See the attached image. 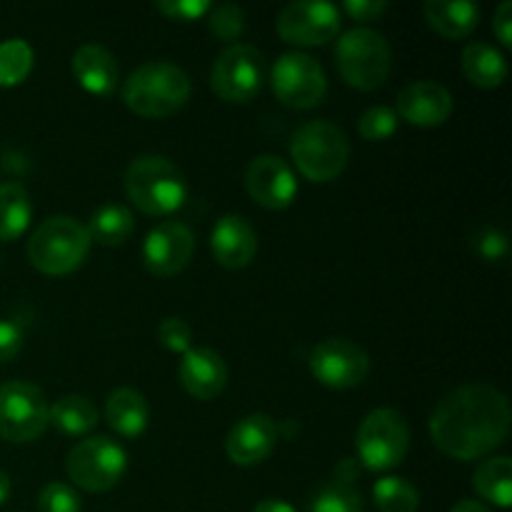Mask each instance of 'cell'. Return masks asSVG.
<instances>
[{
  "instance_id": "cell-34",
  "label": "cell",
  "mask_w": 512,
  "mask_h": 512,
  "mask_svg": "<svg viewBox=\"0 0 512 512\" xmlns=\"http://www.w3.org/2000/svg\"><path fill=\"white\" fill-rule=\"evenodd\" d=\"M158 340L170 353L185 355L193 348V328L183 318H165L158 328Z\"/></svg>"
},
{
  "instance_id": "cell-11",
  "label": "cell",
  "mask_w": 512,
  "mask_h": 512,
  "mask_svg": "<svg viewBox=\"0 0 512 512\" xmlns=\"http://www.w3.org/2000/svg\"><path fill=\"white\" fill-rule=\"evenodd\" d=\"M275 98L293 110H308L325 98L328 80L318 60L305 53H283L270 73Z\"/></svg>"
},
{
  "instance_id": "cell-27",
  "label": "cell",
  "mask_w": 512,
  "mask_h": 512,
  "mask_svg": "<svg viewBox=\"0 0 512 512\" xmlns=\"http://www.w3.org/2000/svg\"><path fill=\"white\" fill-rule=\"evenodd\" d=\"M85 230H88L90 235V243H98V245H105V248H110V245H123L125 240L133 235L135 220H133V213H130L125 205L110 203L95 210V215L90 218L88 228Z\"/></svg>"
},
{
  "instance_id": "cell-18",
  "label": "cell",
  "mask_w": 512,
  "mask_h": 512,
  "mask_svg": "<svg viewBox=\"0 0 512 512\" xmlns=\"http://www.w3.org/2000/svg\"><path fill=\"white\" fill-rule=\"evenodd\" d=\"M210 250L225 270H243L258 253V235L243 215H223L210 233Z\"/></svg>"
},
{
  "instance_id": "cell-41",
  "label": "cell",
  "mask_w": 512,
  "mask_h": 512,
  "mask_svg": "<svg viewBox=\"0 0 512 512\" xmlns=\"http://www.w3.org/2000/svg\"><path fill=\"white\" fill-rule=\"evenodd\" d=\"M253 512H298L293 508V505L283 503V500H260L258 505H255Z\"/></svg>"
},
{
  "instance_id": "cell-1",
  "label": "cell",
  "mask_w": 512,
  "mask_h": 512,
  "mask_svg": "<svg viewBox=\"0 0 512 512\" xmlns=\"http://www.w3.org/2000/svg\"><path fill=\"white\" fill-rule=\"evenodd\" d=\"M512 413L505 393L493 385H463L438 403L430 415L435 448L455 460L488 458L505 443Z\"/></svg>"
},
{
  "instance_id": "cell-16",
  "label": "cell",
  "mask_w": 512,
  "mask_h": 512,
  "mask_svg": "<svg viewBox=\"0 0 512 512\" xmlns=\"http://www.w3.org/2000/svg\"><path fill=\"white\" fill-rule=\"evenodd\" d=\"M278 423L270 415L253 413L230 428L225 438V453L240 468H250L268 458L278 443Z\"/></svg>"
},
{
  "instance_id": "cell-20",
  "label": "cell",
  "mask_w": 512,
  "mask_h": 512,
  "mask_svg": "<svg viewBox=\"0 0 512 512\" xmlns=\"http://www.w3.org/2000/svg\"><path fill=\"white\" fill-rule=\"evenodd\" d=\"M75 80L93 95H110L118 85V63L108 48L98 43H85L75 50L70 60Z\"/></svg>"
},
{
  "instance_id": "cell-15",
  "label": "cell",
  "mask_w": 512,
  "mask_h": 512,
  "mask_svg": "<svg viewBox=\"0 0 512 512\" xmlns=\"http://www.w3.org/2000/svg\"><path fill=\"white\" fill-rule=\"evenodd\" d=\"M245 190L263 208L283 210L298 195V178L278 155H258L245 170Z\"/></svg>"
},
{
  "instance_id": "cell-24",
  "label": "cell",
  "mask_w": 512,
  "mask_h": 512,
  "mask_svg": "<svg viewBox=\"0 0 512 512\" xmlns=\"http://www.w3.org/2000/svg\"><path fill=\"white\" fill-rule=\"evenodd\" d=\"M475 493L483 500L493 503L495 508H510L512 505V460L508 455H495L483 460L475 470Z\"/></svg>"
},
{
  "instance_id": "cell-35",
  "label": "cell",
  "mask_w": 512,
  "mask_h": 512,
  "mask_svg": "<svg viewBox=\"0 0 512 512\" xmlns=\"http://www.w3.org/2000/svg\"><path fill=\"white\" fill-rule=\"evenodd\" d=\"M155 8L168 20L190 23V20L205 18L210 13V8H213V3L210 0H158Z\"/></svg>"
},
{
  "instance_id": "cell-19",
  "label": "cell",
  "mask_w": 512,
  "mask_h": 512,
  "mask_svg": "<svg viewBox=\"0 0 512 512\" xmlns=\"http://www.w3.org/2000/svg\"><path fill=\"white\" fill-rule=\"evenodd\" d=\"M180 385L195 400H213L228 385V365L210 348H190L180 360Z\"/></svg>"
},
{
  "instance_id": "cell-10",
  "label": "cell",
  "mask_w": 512,
  "mask_h": 512,
  "mask_svg": "<svg viewBox=\"0 0 512 512\" xmlns=\"http://www.w3.org/2000/svg\"><path fill=\"white\" fill-rule=\"evenodd\" d=\"M265 83V55L245 43H233L210 70V88L225 103H248Z\"/></svg>"
},
{
  "instance_id": "cell-23",
  "label": "cell",
  "mask_w": 512,
  "mask_h": 512,
  "mask_svg": "<svg viewBox=\"0 0 512 512\" xmlns=\"http://www.w3.org/2000/svg\"><path fill=\"white\" fill-rule=\"evenodd\" d=\"M463 73L473 85L485 90L500 88L508 78V63L503 53L488 43H470L463 50Z\"/></svg>"
},
{
  "instance_id": "cell-5",
  "label": "cell",
  "mask_w": 512,
  "mask_h": 512,
  "mask_svg": "<svg viewBox=\"0 0 512 512\" xmlns=\"http://www.w3.org/2000/svg\"><path fill=\"white\" fill-rule=\"evenodd\" d=\"M290 155L305 178L313 183H330L348 168V135L330 120H310L293 133Z\"/></svg>"
},
{
  "instance_id": "cell-7",
  "label": "cell",
  "mask_w": 512,
  "mask_h": 512,
  "mask_svg": "<svg viewBox=\"0 0 512 512\" xmlns=\"http://www.w3.org/2000/svg\"><path fill=\"white\" fill-rule=\"evenodd\" d=\"M358 463L373 473L398 468L410 448V430L403 415L393 408H378L363 418L358 428Z\"/></svg>"
},
{
  "instance_id": "cell-32",
  "label": "cell",
  "mask_w": 512,
  "mask_h": 512,
  "mask_svg": "<svg viewBox=\"0 0 512 512\" xmlns=\"http://www.w3.org/2000/svg\"><path fill=\"white\" fill-rule=\"evenodd\" d=\"M358 130L365 140L378 143V140L390 138L398 130V115L388 105H375V108H368L360 115Z\"/></svg>"
},
{
  "instance_id": "cell-40",
  "label": "cell",
  "mask_w": 512,
  "mask_h": 512,
  "mask_svg": "<svg viewBox=\"0 0 512 512\" xmlns=\"http://www.w3.org/2000/svg\"><path fill=\"white\" fill-rule=\"evenodd\" d=\"M360 470H363V465L358 463V458H343L335 468V483L353 485L360 478Z\"/></svg>"
},
{
  "instance_id": "cell-43",
  "label": "cell",
  "mask_w": 512,
  "mask_h": 512,
  "mask_svg": "<svg viewBox=\"0 0 512 512\" xmlns=\"http://www.w3.org/2000/svg\"><path fill=\"white\" fill-rule=\"evenodd\" d=\"M8 498H10V478H8V473H3V470H0V505H3Z\"/></svg>"
},
{
  "instance_id": "cell-30",
  "label": "cell",
  "mask_w": 512,
  "mask_h": 512,
  "mask_svg": "<svg viewBox=\"0 0 512 512\" xmlns=\"http://www.w3.org/2000/svg\"><path fill=\"white\" fill-rule=\"evenodd\" d=\"M310 512H363V498L353 485L328 483L310 500Z\"/></svg>"
},
{
  "instance_id": "cell-14",
  "label": "cell",
  "mask_w": 512,
  "mask_h": 512,
  "mask_svg": "<svg viewBox=\"0 0 512 512\" xmlns=\"http://www.w3.org/2000/svg\"><path fill=\"white\" fill-rule=\"evenodd\" d=\"M195 250V235L188 225L168 223L155 225L143 243V263L148 273L158 278H170L178 275L185 265L190 263Z\"/></svg>"
},
{
  "instance_id": "cell-3",
  "label": "cell",
  "mask_w": 512,
  "mask_h": 512,
  "mask_svg": "<svg viewBox=\"0 0 512 512\" xmlns=\"http://www.w3.org/2000/svg\"><path fill=\"white\" fill-rule=\"evenodd\" d=\"M125 195L130 203L145 215H163L175 213L183 208L188 198V183L185 175L173 160L163 155H140L125 170Z\"/></svg>"
},
{
  "instance_id": "cell-8",
  "label": "cell",
  "mask_w": 512,
  "mask_h": 512,
  "mask_svg": "<svg viewBox=\"0 0 512 512\" xmlns=\"http://www.w3.org/2000/svg\"><path fill=\"white\" fill-rule=\"evenodd\" d=\"M128 468V455L123 445L115 443L105 435H93L75 445L68 453V478L75 488L88 490V493H108L110 488L120 483Z\"/></svg>"
},
{
  "instance_id": "cell-31",
  "label": "cell",
  "mask_w": 512,
  "mask_h": 512,
  "mask_svg": "<svg viewBox=\"0 0 512 512\" xmlns=\"http://www.w3.org/2000/svg\"><path fill=\"white\" fill-rule=\"evenodd\" d=\"M208 25L215 38L225 40V43H233L245 30V13L235 3L213 5L208 13Z\"/></svg>"
},
{
  "instance_id": "cell-26",
  "label": "cell",
  "mask_w": 512,
  "mask_h": 512,
  "mask_svg": "<svg viewBox=\"0 0 512 512\" xmlns=\"http://www.w3.org/2000/svg\"><path fill=\"white\" fill-rule=\"evenodd\" d=\"M33 218V203L20 183H0V240L20 238Z\"/></svg>"
},
{
  "instance_id": "cell-29",
  "label": "cell",
  "mask_w": 512,
  "mask_h": 512,
  "mask_svg": "<svg viewBox=\"0 0 512 512\" xmlns=\"http://www.w3.org/2000/svg\"><path fill=\"white\" fill-rule=\"evenodd\" d=\"M33 48L23 38H10L0 43V88L20 85L33 70Z\"/></svg>"
},
{
  "instance_id": "cell-2",
  "label": "cell",
  "mask_w": 512,
  "mask_h": 512,
  "mask_svg": "<svg viewBox=\"0 0 512 512\" xmlns=\"http://www.w3.org/2000/svg\"><path fill=\"white\" fill-rule=\"evenodd\" d=\"M190 98V78L180 65L168 60H150L128 75L123 85V103L140 118L160 120L178 113Z\"/></svg>"
},
{
  "instance_id": "cell-25",
  "label": "cell",
  "mask_w": 512,
  "mask_h": 512,
  "mask_svg": "<svg viewBox=\"0 0 512 512\" xmlns=\"http://www.w3.org/2000/svg\"><path fill=\"white\" fill-rule=\"evenodd\" d=\"M48 423L63 435H88L98 425V408L85 395H63L48 413Z\"/></svg>"
},
{
  "instance_id": "cell-38",
  "label": "cell",
  "mask_w": 512,
  "mask_h": 512,
  "mask_svg": "<svg viewBox=\"0 0 512 512\" xmlns=\"http://www.w3.org/2000/svg\"><path fill=\"white\" fill-rule=\"evenodd\" d=\"M343 10L353 20L370 23V20H378L388 10V3L385 0H345Z\"/></svg>"
},
{
  "instance_id": "cell-42",
  "label": "cell",
  "mask_w": 512,
  "mask_h": 512,
  "mask_svg": "<svg viewBox=\"0 0 512 512\" xmlns=\"http://www.w3.org/2000/svg\"><path fill=\"white\" fill-rule=\"evenodd\" d=\"M450 512H490L485 508L483 503H478V500H460V503L453 505V510Z\"/></svg>"
},
{
  "instance_id": "cell-4",
  "label": "cell",
  "mask_w": 512,
  "mask_h": 512,
  "mask_svg": "<svg viewBox=\"0 0 512 512\" xmlns=\"http://www.w3.org/2000/svg\"><path fill=\"white\" fill-rule=\"evenodd\" d=\"M90 250V235L83 223L68 215L43 220L28 240V260L43 275H68L83 265Z\"/></svg>"
},
{
  "instance_id": "cell-36",
  "label": "cell",
  "mask_w": 512,
  "mask_h": 512,
  "mask_svg": "<svg viewBox=\"0 0 512 512\" xmlns=\"http://www.w3.org/2000/svg\"><path fill=\"white\" fill-rule=\"evenodd\" d=\"M475 250L480 253V258L493 263V260H503L505 255H508L510 245H508V238H505L500 230L485 228L483 233L475 235Z\"/></svg>"
},
{
  "instance_id": "cell-6",
  "label": "cell",
  "mask_w": 512,
  "mask_h": 512,
  "mask_svg": "<svg viewBox=\"0 0 512 512\" xmlns=\"http://www.w3.org/2000/svg\"><path fill=\"white\" fill-rule=\"evenodd\" d=\"M335 63L340 78L358 90H378L388 80L393 68L390 45L378 30L353 28L340 35L335 45Z\"/></svg>"
},
{
  "instance_id": "cell-22",
  "label": "cell",
  "mask_w": 512,
  "mask_h": 512,
  "mask_svg": "<svg viewBox=\"0 0 512 512\" xmlns=\"http://www.w3.org/2000/svg\"><path fill=\"white\" fill-rule=\"evenodd\" d=\"M148 400L133 388H118L105 400V420L120 438H138L148 428Z\"/></svg>"
},
{
  "instance_id": "cell-9",
  "label": "cell",
  "mask_w": 512,
  "mask_h": 512,
  "mask_svg": "<svg viewBox=\"0 0 512 512\" xmlns=\"http://www.w3.org/2000/svg\"><path fill=\"white\" fill-rule=\"evenodd\" d=\"M50 405L43 390L25 380L0 385V438L33 443L48 428Z\"/></svg>"
},
{
  "instance_id": "cell-12",
  "label": "cell",
  "mask_w": 512,
  "mask_h": 512,
  "mask_svg": "<svg viewBox=\"0 0 512 512\" xmlns=\"http://www.w3.org/2000/svg\"><path fill=\"white\" fill-rule=\"evenodd\" d=\"M340 23H343L340 10L333 3L298 0V3H290L280 10L275 28L285 43L313 48V45H325L338 38Z\"/></svg>"
},
{
  "instance_id": "cell-21",
  "label": "cell",
  "mask_w": 512,
  "mask_h": 512,
  "mask_svg": "<svg viewBox=\"0 0 512 512\" xmlns=\"http://www.w3.org/2000/svg\"><path fill=\"white\" fill-rule=\"evenodd\" d=\"M425 20L443 38H468L480 20V8L468 0H428L423 8Z\"/></svg>"
},
{
  "instance_id": "cell-17",
  "label": "cell",
  "mask_w": 512,
  "mask_h": 512,
  "mask_svg": "<svg viewBox=\"0 0 512 512\" xmlns=\"http://www.w3.org/2000/svg\"><path fill=\"white\" fill-rule=\"evenodd\" d=\"M450 113H453V95L433 80H418V83L405 85L398 93L395 115L410 125L435 128V125H443Z\"/></svg>"
},
{
  "instance_id": "cell-28",
  "label": "cell",
  "mask_w": 512,
  "mask_h": 512,
  "mask_svg": "<svg viewBox=\"0 0 512 512\" xmlns=\"http://www.w3.org/2000/svg\"><path fill=\"white\" fill-rule=\"evenodd\" d=\"M373 500L380 512H418L420 493L405 478L388 475V478H380L375 483Z\"/></svg>"
},
{
  "instance_id": "cell-13",
  "label": "cell",
  "mask_w": 512,
  "mask_h": 512,
  "mask_svg": "<svg viewBox=\"0 0 512 512\" xmlns=\"http://www.w3.org/2000/svg\"><path fill=\"white\" fill-rule=\"evenodd\" d=\"M308 365L313 378L333 390L358 388L370 373L368 353L345 338H330L315 345Z\"/></svg>"
},
{
  "instance_id": "cell-33",
  "label": "cell",
  "mask_w": 512,
  "mask_h": 512,
  "mask_svg": "<svg viewBox=\"0 0 512 512\" xmlns=\"http://www.w3.org/2000/svg\"><path fill=\"white\" fill-rule=\"evenodd\" d=\"M38 512H80L78 493L65 483H48L38 495Z\"/></svg>"
},
{
  "instance_id": "cell-37",
  "label": "cell",
  "mask_w": 512,
  "mask_h": 512,
  "mask_svg": "<svg viewBox=\"0 0 512 512\" xmlns=\"http://www.w3.org/2000/svg\"><path fill=\"white\" fill-rule=\"evenodd\" d=\"M23 348V330L10 320H0V365L13 360Z\"/></svg>"
},
{
  "instance_id": "cell-39",
  "label": "cell",
  "mask_w": 512,
  "mask_h": 512,
  "mask_svg": "<svg viewBox=\"0 0 512 512\" xmlns=\"http://www.w3.org/2000/svg\"><path fill=\"white\" fill-rule=\"evenodd\" d=\"M493 30H495V35H498L500 43H503L505 48H510L512 45V3L510 0L500 3L498 13H495V20H493Z\"/></svg>"
}]
</instances>
